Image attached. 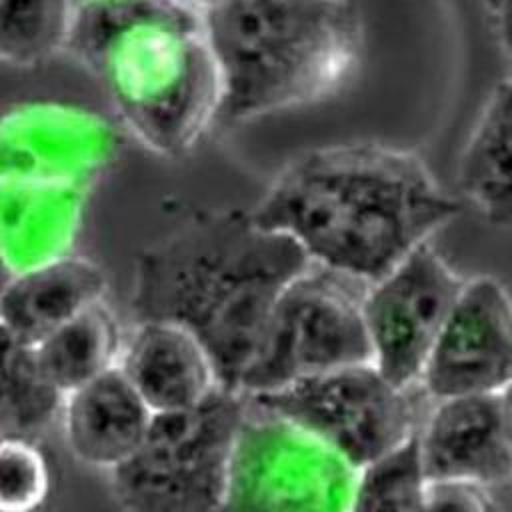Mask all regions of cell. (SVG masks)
Returning a JSON list of instances; mask_svg holds the SVG:
<instances>
[{
	"label": "cell",
	"instance_id": "12",
	"mask_svg": "<svg viewBox=\"0 0 512 512\" xmlns=\"http://www.w3.org/2000/svg\"><path fill=\"white\" fill-rule=\"evenodd\" d=\"M112 136L80 110L12 114L0 126V180L30 178L90 184L108 162Z\"/></svg>",
	"mask_w": 512,
	"mask_h": 512
},
{
	"label": "cell",
	"instance_id": "8",
	"mask_svg": "<svg viewBox=\"0 0 512 512\" xmlns=\"http://www.w3.org/2000/svg\"><path fill=\"white\" fill-rule=\"evenodd\" d=\"M356 478L322 440L246 400L218 512H348Z\"/></svg>",
	"mask_w": 512,
	"mask_h": 512
},
{
	"label": "cell",
	"instance_id": "13",
	"mask_svg": "<svg viewBox=\"0 0 512 512\" xmlns=\"http://www.w3.org/2000/svg\"><path fill=\"white\" fill-rule=\"evenodd\" d=\"M116 366L152 414L198 406L222 388L200 340L168 320H132Z\"/></svg>",
	"mask_w": 512,
	"mask_h": 512
},
{
	"label": "cell",
	"instance_id": "21",
	"mask_svg": "<svg viewBox=\"0 0 512 512\" xmlns=\"http://www.w3.org/2000/svg\"><path fill=\"white\" fill-rule=\"evenodd\" d=\"M424 484L414 436L398 450L358 470L348 512H420Z\"/></svg>",
	"mask_w": 512,
	"mask_h": 512
},
{
	"label": "cell",
	"instance_id": "15",
	"mask_svg": "<svg viewBox=\"0 0 512 512\" xmlns=\"http://www.w3.org/2000/svg\"><path fill=\"white\" fill-rule=\"evenodd\" d=\"M58 420L70 454L88 468L110 472L142 444L152 410L112 366L68 392Z\"/></svg>",
	"mask_w": 512,
	"mask_h": 512
},
{
	"label": "cell",
	"instance_id": "10",
	"mask_svg": "<svg viewBox=\"0 0 512 512\" xmlns=\"http://www.w3.org/2000/svg\"><path fill=\"white\" fill-rule=\"evenodd\" d=\"M512 378V294L494 276L466 278L418 384L430 400L498 394Z\"/></svg>",
	"mask_w": 512,
	"mask_h": 512
},
{
	"label": "cell",
	"instance_id": "28",
	"mask_svg": "<svg viewBox=\"0 0 512 512\" xmlns=\"http://www.w3.org/2000/svg\"><path fill=\"white\" fill-rule=\"evenodd\" d=\"M10 270L4 266V262H2V258H0V296H2V292H4V288H6V284H8V280H10Z\"/></svg>",
	"mask_w": 512,
	"mask_h": 512
},
{
	"label": "cell",
	"instance_id": "11",
	"mask_svg": "<svg viewBox=\"0 0 512 512\" xmlns=\"http://www.w3.org/2000/svg\"><path fill=\"white\" fill-rule=\"evenodd\" d=\"M426 480H462L482 486L512 476V450L498 394L432 400L416 434Z\"/></svg>",
	"mask_w": 512,
	"mask_h": 512
},
{
	"label": "cell",
	"instance_id": "19",
	"mask_svg": "<svg viewBox=\"0 0 512 512\" xmlns=\"http://www.w3.org/2000/svg\"><path fill=\"white\" fill-rule=\"evenodd\" d=\"M62 398L44 378L34 346L0 324V436H38L58 420Z\"/></svg>",
	"mask_w": 512,
	"mask_h": 512
},
{
	"label": "cell",
	"instance_id": "23",
	"mask_svg": "<svg viewBox=\"0 0 512 512\" xmlns=\"http://www.w3.org/2000/svg\"><path fill=\"white\" fill-rule=\"evenodd\" d=\"M420 512H496L488 486L462 480H426Z\"/></svg>",
	"mask_w": 512,
	"mask_h": 512
},
{
	"label": "cell",
	"instance_id": "20",
	"mask_svg": "<svg viewBox=\"0 0 512 512\" xmlns=\"http://www.w3.org/2000/svg\"><path fill=\"white\" fill-rule=\"evenodd\" d=\"M74 0H0V60L36 64L64 48Z\"/></svg>",
	"mask_w": 512,
	"mask_h": 512
},
{
	"label": "cell",
	"instance_id": "29",
	"mask_svg": "<svg viewBox=\"0 0 512 512\" xmlns=\"http://www.w3.org/2000/svg\"><path fill=\"white\" fill-rule=\"evenodd\" d=\"M506 52H508V56H510V60H512V46H510Z\"/></svg>",
	"mask_w": 512,
	"mask_h": 512
},
{
	"label": "cell",
	"instance_id": "9",
	"mask_svg": "<svg viewBox=\"0 0 512 512\" xmlns=\"http://www.w3.org/2000/svg\"><path fill=\"white\" fill-rule=\"evenodd\" d=\"M464 276L426 242L370 282L362 302L372 364L394 384L414 386Z\"/></svg>",
	"mask_w": 512,
	"mask_h": 512
},
{
	"label": "cell",
	"instance_id": "5",
	"mask_svg": "<svg viewBox=\"0 0 512 512\" xmlns=\"http://www.w3.org/2000/svg\"><path fill=\"white\" fill-rule=\"evenodd\" d=\"M244 396L220 388L198 406L152 414L136 452L106 472L122 512H218Z\"/></svg>",
	"mask_w": 512,
	"mask_h": 512
},
{
	"label": "cell",
	"instance_id": "4",
	"mask_svg": "<svg viewBox=\"0 0 512 512\" xmlns=\"http://www.w3.org/2000/svg\"><path fill=\"white\" fill-rule=\"evenodd\" d=\"M202 14L220 80V124L324 100L360 62L362 22L350 0H232Z\"/></svg>",
	"mask_w": 512,
	"mask_h": 512
},
{
	"label": "cell",
	"instance_id": "3",
	"mask_svg": "<svg viewBox=\"0 0 512 512\" xmlns=\"http://www.w3.org/2000/svg\"><path fill=\"white\" fill-rule=\"evenodd\" d=\"M68 48L150 150L178 156L216 122L220 80L204 14L186 0L76 8Z\"/></svg>",
	"mask_w": 512,
	"mask_h": 512
},
{
	"label": "cell",
	"instance_id": "18",
	"mask_svg": "<svg viewBox=\"0 0 512 512\" xmlns=\"http://www.w3.org/2000/svg\"><path fill=\"white\" fill-rule=\"evenodd\" d=\"M124 330L106 298L90 304L34 344L44 378L62 394L116 366Z\"/></svg>",
	"mask_w": 512,
	"mask_h": 512
},
{
	"label": "cell",
	"instance_id": "1",
	"mask_svg": "<svg viewBox=\"0 0 512 512\" xmlns=\"http://www.w3.org/2000/svg\"><path fill=\"white\" fill-rule=\"evenodd\" d=\"M254 220L292 238L314 264L366 284L462 212L412 150L376 140L318 146L268 184Z\"/></svg>",
	"mask_w": 512,
	"mask_h": 512
},
{
	"label": "cell",
	"instance_id": "24",
	"mask_svg": "<svg viewBox=\"0 0 512 512\" xmlns=\"http://www.w3.org/2000/svg\"><path fill=\"white\" fill-rule=\"evenodd\" d=\"M486 10L494 34L508 50L512 46V0H486Z\"/></svg>",
	"mask_w": 512,
	"mask_h": 512
},
{
	"label": "cell",
	"instance_id": "17",
	"mask_svg": "<svg viewBox=\"0 0 512 512\" xmlns=\"http://www.w3.org/2000/svg\"><path fill=\"white\" fill-rule=\"evenodd\" d=\"M458 190L492 226H512V78L488 94L458 160Z\"/></svg>",
	"mask_w": 512,
	"mask_h": 512
},
{
	"label": "cell",
	"instance_id": "26",
	"mask_svg": "<svg viewBox=\"0 0 512 512\" xmlns=\"http://www.w3.org/2000/svg\"><path fill=\"white\" fill-rule=\"evenodd\" d=\"M118 2H126V0H74L76 8H84V6H106V4H118Z\"/></svg>",
	"mask_w": 512,
	"mask_h": 512
},
{
	"label": "cell",
	"instance_id": "14",
	"mask_svg": "<svg viewBox=\"0 0 512 512\" xmlns=\"http://www.w3.org/2000/svg\"><path fill=\"white\" fill-rule=\"evenodd\" d=\"M90 184L0 180V258L10 274L74 254Z\"/></svg>",
	"mask_w": 512,
	"mask_h": 512
},
{
	"label": "cell",
	"instance_id": "7",
	"mask_svg": "<svg viewBox=\"0 0 512 512\" xmlns=\"http://www.w3.org/2000/svg\"><path fill=\"white\" fill-rule=\"evenodd\" d=\"M246 400L304 428L356 470L410 442L432 404L420 384L398 386L372 362L334 368Z\"/></svg>",
	"mask_w": 512,
	"mask_h": 512
},
{
	"label": "cell",
	"instance_id": "6",
	"mask_svg": "<svg viewBox=\"0 0 512 512\" xmlns=\"http://www.w3.org/2000/svg\"><path fill=\"white\" fill-rule=\"evenodd\" d=\"M368 284L308 262L280 292L238 394H268L298 380L370 360L362 302Z\"/></svg>",
	"mask_w": 512,
	"mask_h": 512
},
{
	"label": "cell",
	"instance_id": "16",
	"mask_svg": "<svg viewBox=\"0 0 512 512\" xmlns=\"http://www.w3.org/2000/svg\"><path fill=\"white\" fill-rule=\"evenodd\" d=\"M106 290L108 278L98 262L68 254L10 276L0 296V324L34 346L66 320L106 298Z\"/></svg>",
	"mask_w": 512,
	"mask_h": 512
},
{
	"label": "cell",
	"instance_id": "27",
	"mask_svg": "<svg viewBox=\"0 0 512 512\" xmlns=\"http://www.w3.org/2000/svg\"><path fill=\"white\" fill-rule=\"evenodd\" d=\"M186 2L194 4L200 10H206V8H212V6H218V4H224V2H232V0H186Z\"/></svg>",
	"mask_w": 512,
	"mask_h": 512
},
{
	"label": "cell",
	"instance_id": "22",
	"mask_svg": "<svg viewBox=\"0 0 512 512\" xmlns=\"http://www.w3.org/2000/svg\"><path fill=\"white\" fill-rule=\"evenodd\" d=\"M50 490V462L34 438L0 436V512H40Z\"/></svg>",
	"mask_w": 512,
	"mask_h": 512
},
{
	"label": "cell",
	"instance_id": "2",
	"mask_svg": "<svg viewBox=\"0 0 512 512\" xmlns=\"http://www.w3.org/2000/svg\"><path fill=\"white\" fill-rule=\"evenodd\" d=\"M308 262L292 238L258 224L250 210L202 212L136 256L132 320L190 330L220 386L236 392L276 298Z\"/></svg>",
	"mask_w": 512,
	"mask_h": 512
},
{
	"label": "cell",
	"instance_id": "25",
	"mask_svg": "<svg viewBox=\"0 0 512 512\" xmlns=\"http://www.w3.org/2000/svg\"><path fill=\"white\" fill-rule=\"evenodd\" d=\"M502 414H504V424H506V434L512 450V378L504 384V388L498 392Z\"/></svg>",
	"mask_w": 512,
	"mask_h": 512
}]
</instances>
